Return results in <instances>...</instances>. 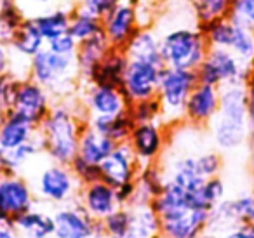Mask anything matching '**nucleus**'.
<instances>
[{
  "mask_svg": "<svg viewBox=\"0 0 254 238\" xmlns=\"http://www.w3.org/2000/svg\"><path fill=\"white\" fill-rule=\"evenodd\" d=\"M160 235L164 238H198L209 224V210L181 209L160 217Z\"/></svg>",
  "mask_w": 254,
  "mask_h": 238,
  "instance_id": "nucleus-17",
  "label": "nucleus"
},
{
  "mask_svg": "<svg viewBox=\"0 0 254 238\" xmlns=\"http://www.w3.org/2000/svg\"><path fill=\"white\" fill-rule=\"evenodd\" d=\"M49 238H54V237H49Z\"/></svg>",
  "mask_w": 254,
  "mask_h": 238,
  "instance_id": "nucleus-55",
  "label": "nucleus"
},
{
  "mask_svg": "<svg viewBox=\"0 0 254 238\" xmlns=\"http://www.w3.org/2000/svg\"><path fill=\"white\" fill-rule=\"evenodd\" d=\"M28 4H32L33 7H39L40 12L42 11H47V9H51V5H54L58 2V0H26Z\"/></svg>",
  "mask_w": 254,
  "mask_h": 238,
  "instance_id": "nucleus-50",
  "label": "nucleus"
},
{
  "mask_svg": "<svg viewBox=\"0 0 254 238\" xmlns=\"http://www.w3.org/2000/svg\"><path fill=\"white\" fill-rule=\"evenodd\" d=\"M219 110V87L198 82L185 106L183 122L191 127H209Z\"/></svg>",
  "mask_w": 254,
  "mask_h": 238,
  "instance_id": "nucleus-16",
  "label": "nucleus"
},
{
  "mask_svg": "<svg viewBox=\"0 0 254 238\" xmlns=\"http://www.w3.org/2000/svg\"><path fill=\"white\" fill-rule=\"evenodd\" d=\"M247 87V120H249V139H254V73L246 84Z\"/></svg>",
  "mask_w": 254,
  "mask_h": 238,
  "instance_id": "nucleus-46",
  "label": "nucleus"
},
{
  "mask_svg": "<svg viewBox=\"0 0 254 238\" xmlns=\"http://www.w3.org/2000/svg\"><path fill=\"white\" fill-rule=\"evenodd\" d=\"M119 2L120 0H78L77 7H80V9H84V11H89V12H92V14L103 18V16H105L110 9L115 7Z\"/></svg>",
  "mask_w": 254,
  "mask_h": 238,
  "instance_id": "nucleus-44",
  "label": "nucleus"
},
{
  "mask_svg": "<svg viewBox=\"0 0 254 238\" xmlns=\"http://www.w3.org/2000/svg\"><path fill=\"white\" fill-rule=\"evenodd\" d=\"M68 32H70V35L77 42H84V40L91 39V37L103 32V18L75 5L73 11H71L70 30Z\"/></svg>",
  "mask_w": 254,
  "mask_h": 238,
  "instance_id": "nucleus-31",
  "label": "nucleus"
},
{
  "mask_svg": "<svg viewBox=\"0 0 254 238\" xmlns=\"http://www.w3.org/2000/svg\"><path fill=\"white\" fill-rule=\"evenodd\" d=\"M110 49H112V44L106 39L105 32L98 33V35L91 37L84 42H78L75 58H77L78 73H80V84H85L89 80L92 70L98 66V63L105 58V54Z\"/></svg>",
  "mask_w": 254,
  "mask_h": 238,
  "instance_id": "nucleus-23",
  "label": "nucleus"
},
{
  "mask_svg": "<svg viewBox=\"0 0 254 238\" xmlns=\"http://www.w3.org/2000/svg\"><path fill=\"white\" fill-rule=\"evenodd\" d=\"M115 191H117V200H119V205L120 207H129V205H132V203H134L136 191H138V184H136V181L126 182V184L115 188Z\"/></svg>",
  "mask_w": 254,
  "mask_h": 238,
  "instance_id": "nucleus-45",
  "label": "nucleus"
},
{
  "mask_svg": "<svg viewBox=\"0 0 254 238\" xmlns=\"http://www.w3.org/2000/svg\"><path fill=\"white\" fill-rule=\"evenodd\" d=\"M228 18L239 25L254 30V0H232Z\"/></svg>",
  "mask_w": 254,
  "mask_h": 238,
  "instance_id": "nucleus-40",
  "label": "nucleus"
},
{
  "mask_svg": "<svg viewBox=\"0 0 254 238\" xmlns=\"http://www.w3.org/2000/svg\"><path fill=\"white\" fill-rule=\"evenodd\" d=\"M167 182L166 169L160 165V162L150 165H143L141 171L136 179L138 184V191H136L134 203H152L155 196L162 193Z\"/></svg>",
  "mask_w": 254,
  "mask_h": 238,
  "instance_id": "nucleus-29",
  "label": "nucleus"
},
{
  "mask_svg": "<svg viewBox=\"0 0 254 238\" xmlns=\"http://www.w3.org/2000/svg\"><path fill=\"white\" fill-rule=\"evenodd\" d=\"M230 202L240 224H254V193H244L230 198Z\"/></svg>",
  "mask_w": 254,
  "mask_h": 238,
  "instance_id": "nucleus-41",
  "label": "nucleus"
},
{
  "mask_svg": "<svg viewBox=\"0 0 254 238\" xmlns=\"http://www.w3.org/2000/svg\"><path fill=\"white\" fill-rule=\"evenodd\" d=\"M37 196L32 182L21 174L0 172V217L14 219L19 214L33 209Z\"/></svg>",
  "mask_w": 254,
  "mask_h": 238,
  "instance_id": "nucleus-11",
  "label": "nucleus"
},
{
  "mask_svg": "<svg viewBox=\"0 0 254 238\" xmlns=\"http://www.w3.org/2000/svg\"><path fill=\"white\" fill-rule=\"evenodd\" d=\"M155 238H164V237H162V235H159V237H155Z\"/></svg>",
  "mask_w": 254,
  "mask_h": 238,
  "instance_id": "nucleus-54",
  "label": "nucleus"
},
{
  "mask_svg": "<svg viewBox=\"0 0 254 238\" xmlns=\"http://www.w3.org/2000/svg\"><path fill=\"white\" fill-rule=\"evenodd\" d=\"M32 186L37 198L53 205H64L75 200L82 188L78 179L71 172L70 165L58 164L53 160L37 174V179Z\"/></svg>",
  "mask_w": 254,
  "mask_h": 238,
  "instance_id": "nucleus-7",
  "label": "nucleus"
},
{
  "mask_svg": "<svg viewBox=\"0 0 254 238\" xmlns=\"http://www.w3.org/2000/svg\"><path fill=\"white\" fill-rule=\"evenodd\" d=\"M0 238H21L14 228V221L0 217Z\"/></svg>",
  "mask_w": 254,
  "mask_h": 238,
  "instance_id": "nucleus-49",
  "label": "nucleus"
},
{
  "mask_svg": "<svg viewBox=\"0 0 254 238\" xmlns=\"http://www.w3.org/2000/svg\"><path fill=\"white\" fill-rule=\"evenodd\" d=\"M129 115L132 117L136 123L148 122H162V106L159 98L141 99L129 105Z\"/></svg>",
  "mask_w": 254,
  "mask_h": 238,
  "instance_id": "nucleus-36",
  "label": "nucleus"
},
{
  "mask_svg": "<svg viewBox=\"0 0 254 238\" xmlns=\"http://www.w3.org/2000/svg\"><path fill=\"white\" fill-rule=\"evenodd\" d=\"M204 37L207 39L209 47H223V49H230V44L233 39V32H235V23L230 18H219L212 19V21L202 23L197 25Z\"/></svg>",
  "mask_w": 254,
  "mask_h": 238,
  "instance_id": "nucleus-33",
  "label": "nucleus"
},
{
  "mask_svg": "<svg viewBox=\"0 0 254 238\" xmlns=\"http://www.w3.org/2000/svg\"><path fill=\"white\" fill-rule=\"evenodd\" d=\"M28 77L47 89L54 101L71 98L80 85L77 58L56 54L47 47L30 60Z\"/></svg>",
  "mask_w": 254,
  "mask_h": 238,
  "instance_id": "nucleus-3",
  "label": "nucleus"
},
{
  "mask_svg": "<svg viewBox=\"0 0 254 238\" xmlns=\"http://www.w3.org/2000/svg\"><path fill=\"white\" fill-rule=\"evenodd\" d=\"M80 85H84L80 105L87 119L99 115H120V113L129 110V101L120 89L98 84Z\"/></svg>",
  "mask_w": 254,
  "mask_h": 238,
  "instance_id": "nucleus-15",
  "label": "nucleus"
},
{
  "mask_svg": "<svg viewBox=\"0 0 254 238\" xmlns=\"http://www.w3.org/2000/svg\"><path fill=\"white\" fill-rule=\"evenodd\" d=\"M200 191H202L204 200L207 202V205L211 207V209L216 205V203H219L221 200L226 198V186H225V181L221 179V176H214V178L205 179Z\"/></svg>",
  "mask_w": 254,
  "mask_h": 238,
  "instance_id": "nucleus-42",
  "label": "nucleus"
},
{
  "mask_svg": "<svg viewBox=\"0 0 254 238\" xmlns=\"http://www.w3.org/2000/svg\"><path fill=\"white\" fill-rule=\"evenodd\" d=\"M221 238H254V224H239L221 235Z\"/></svg>",
  "mask_w": 254,
  "mask_h": 238,
  "instance_id": "nucleus-47",
  "label": "nucleus"
},
{
  "mask_svg": "<svg viewBox=\"0 0 254 238\" xmlns=\"http://www.w3.org/2000/svg\"><path fill=\"white\" fill-rule=\"evenodd\" d=\"M14 228L21 238H49L54 237L53 212L39 209H30L14 217Z\"/></svg>",
  "mask_w": 254,
  "mask_h": 238,
  "instance_id": "nucleus-25",
  "label": "nucleus"
},
{
  "mask_svg": "<svg viewBox=\"0 0 254 238\" xmlns=\"http://www.w3.org/2000/svg\"><path fill=\"white\" fill-rule=\"evenodd\" d=\"M198 84V77L195 70H180V68L166 66L160 75V84L157 98L162 106V123L183 122L185 106L190 98L191 91Z\"/></svg>",
  "mask_w": 254,
  "mask_h": 238,
  "instance_id": "nucleus-5",
  "label": "nucleus"
},
{
  "mask_svg": "<svg viewBox=\"0 0 254 238\" xmlns=\"http://www.w3.org/2000/svg\"><path fill=\"white\" fill-rule=\"evenodd\" d=\"M44 153V144L40 132L37 134L25 144L12 150H0V172L2 174H21L23 167L28 165L37 155Z\"/></svg>",
  "mask_w": 254,
  "mask_h": 238,
  "instance_id": "nucleus-24",
  "label": "nucleus"
},
{
  "mask_svg": "<svg viewBox=\"0 0 254 238\" xmlns=\"http://www.w3.org/2000/svg\"><path fill=\"white\" fill-rule=\"evenodd\" d=\"M198 238H221V235L214 233V231H209V230H205L204 233H202Z\"/></svg>",
  "mask_w": 254,
  "mask_h": 238,
  "instance_id": "nucleus-51",
  "label": "nucleus"
},
{
  "mask_svg": "<svg viewBox=\"0 0 254 238\" xmlns=\"http://www.w3.org/2000/svg\"><path fill=\"white\" fill-rule=\"evenodd\" d=\"M211 137L219 151H235L249 139L246 84H226L219 87L218 115L209 123Z\"/></svg>",
  "mask_w": 254,
  "mask_h": 238,
  "instance_id": "nucleus-2",
  "label": "nucleus"
},
{
  "mask_svg": "<svg viewBox=\"0 0 254 238\" xmlns=\"http://www.w3.org/2000/svg\"><path fill=\"white\" fill-rule=\"evenodd\" d=\"M98 238H122V237H113V235H106V233H101Z\"/></svg>",
  "mask_w": 254,
  "mask_h": 238,
  "instance_id": "nucleus-52",
  "label": "nucleus"
},
{
  "mask_svg": "<svg viewBox=\"0 0 254 238\" xmlns=\"http://www.w3.org/2000/svg\"><path fill=\"white\" fill-rule=\"evenodd\" d=\"M44 47H46V39L40 33L33 18H26L21 26L12 33V39L9 42L12 58H19L23 61H30Z\"/></svg>",
  "mask_w": 254,
  "mask_h": 238,
  "instance_id": "nucleus-21",
  "label": "nucleus"
},
{
  "mask_svg": "<svg viewBox=\"0 0 254 238\" xmlns=\"http://www.w3.org/2000/svg\"><path fill=\"white\" fill-rule=\"evenodd\" d=\"M183 2H187L188 5H195L197 2H200V0H183Z\"/></svg>",
  "mask_w": 254,
  "mask_h": 238,
  "instance_id": "nucleus-53",
  "label": "nucleus"
},
{
  "mask_svg": "<svg viewBox=\"0 0 254 238\" xmlns=\"http://www.w3.org/2000/svg\"><path fill=\"white\" fill-rule=\"evenodd\" d=\"M127 63H129V58L124 53V49L112 47L105 54V58L98 63V66L92 70L91 77H89V80L85 84L110 85V87L122 89Z\"/></svg>",
  "mask_w": 254,
  "mask_h": 238,
  "instance_id": "nucleus-19",
  "label": "nucleus"
},
{
  "mask_svg": "<svg viewBox=\"0 0 254 238\" xmlns=\"http://www.w3.org/2000/svg\"><path fill=\"white\" fill-rule=\"evenodd\" d=\"M73 9L68 7H54L42 11L33 16V21L39 26L40 33L44 35L46 42L54 40L56 37L63 35L70 30V18Z\"/></svg>",
  "mask_w": 254,
  "mask_h": 238,
  "instance_id": "nucleus-30",
  "label": "nucleus"
},
{
  "mask_svg": "<svg viewBox=\"0 0 254 238\" xmlns=\"http://www.w3.org/2000/svg\"><path fill=\"white\" fill-rule=\"evenodd\" d=\"M53 217L54 238H98L103 233L101 221L89 216L77 198L58 205Z\"/></svg>",
  "mask_w": 254,
  "mask_h": 238,
  "instance_id": "nucleus-8",
  "label": "nucleus"
},
{
  "mask_svg": "<svg viewBox=\"0 0 254 238\" xmlns=\"http://www.w3.org/2000/svg\"><path fill=\"white\" fill-rule=\"evenodd\" d=\"M115 146V141L85 123L84 130L80 134V141H78V155L84 160L91 162L94 165H99L112 153Z\"/></svg>",
  "mask_w": 254,
  "mask_h": 238,
  "instance_id": "nucleus-28",
  "label": "nucleus"
},
{
  "mask_svg": "<svg viewBox=\"0 0 254 238\" xmlns=\"http://www.w3.org/2000/svg\"><path fill=\"white\" fill-rule=\"evenodd\" d=\"M195 160H197V169L202 178L209 179V178H214V176L221 174L223 157H221V153H219V150L202 151V153L195 155Z\"/></svg>",
  "mask_w": 254,
  "mask_h": 238,
  "instance_id": "nucleus-38",
  "label": "nucleus"
},
{
  "mask_svg": "<svg viewBox=\"0 0 254 238\" xmlns=\"http://www.w3.org/2000/svg\"><path fill=\"white\" fill-rule=\"evenodd\" d=\"M77 200L84 207L85 212L91 217H94L96 221H103L113 210H117L120 207L119 200H117L115 188L110 186L108 182H105L103 179L82 186Z\"/></svg>",
  "mask_w": 254,
  "mask_h": 238,
  "instance_id": "nucleus-18",
  "label": "nucleus"
},
{
  "mask_svg": "<svg viewBox=\"0 0 254 238\" xmlns=\"http://www.w3.org/2000/svg\"><path fill=\"white\" fill-rule=\"evenodd\" d=\"M53 105V96L47 92V89H44L30 77L19 78L18 91H16V98L12 103V112L39 127L49 115Z\"/></svg>",
  "mask_w": 254,
  "mask_h": 238,
  "instance_id": "nucleus-12",
  "label": "nucleus"
},
{
  "mask_svg": "<svg viewBox=\"0 0 254 238\" xmlns=\"http://www.w3.org/2000/svg\"><path fill=\"white\" fill-rule=\"evenodd\" d=\"M195 71L200 84L223 87L226 84H247L254 73V68L253 64L242 63L232 51L211 47L205 60Z\"/></svg>",
  "mask_w": 254,
  "mask_h": 238,
  "instance_id": "nucleus-6",
  "label": "nucleus"
},
{
  "mask_svg": "<svg viewBox=\"0 0 254 238\" xmlns=\"http://www.w3.org/2000/svg\"><path fill=\"white\" fill-rule=\"evenodd\" d=\"M124 53L127 54L129 60L146 61V63H153L162 68L166 66L162 53H160V35L150 26H141L134 33V37L126 44Z\"/></svg>",
  "mask_w": 254,
  "mask_h": 238,
  "instance_id": "nucleus-20",
  "label": "nucleus"
},
{
  "mask_svg": "<svg viewBox=\"0 0 254 238\" xmlns=\"http://www.w3.org/2000/svg\"><path fill=\"white\" fill-rule=\"evenodd\" d=\"M37 130L39 127H35L12 110L4 113L0 119V150H12L21 146L35 136Z\"/></svg>",
  "mask_w": 254,
  "mask_h": 238,
  "instance_id": "nucleus-22",
  "label": "nucleus"
},
{
  "mask_svg": "<svg viewBox=\"0 0 254 238\" xmlns=\"http://www.w3.org/2000/svg\"><path fill=\"white\" fill-rule=\"evenodd\" d=\"M101 226L103 233L126 238L129 226H131V209L129 207H119L108 217L101 221Z\"/></svg>",
  "mask_w": 254,
  "mask_h": 238,
  "instance_id": "nucleus-37",
  "label": "nucleus"
},
{
  "mask_svg": "<svg viewBox=\"0 0 254 238\" xmlns=\"http://www.w3.org/2000/svg\"><path fill=\"white\" fill-rule=\"evenodd\" d=\"M87 125H91L92 129H96L98 132L108 136L110 139H113L117 144H119V143L129 141L136 122L132 120V117L129 115V110H127V112L120 113V115L89 117Z\"/></svg>",
  "mask_w": 254,
  "mask_h": 238,
  "instance_id": "nucleus-27",
  "label": "nucleus"
},
{
  "mask_svg": "<svg viewBox=\"0 0 254 238\" xmlns=\"http://www.w3.org/2000/svg\"><path fill=\"white\" fill-rule=\"evenodd\" d=\"M235 23V21H233ZM242 63L251 64L254 61V30L235 23V32L230 44V49Z\"/></svg>",
  "mask_w": 254,
  "mask_h": 238,
  "instance_id": "nucleus-34",
  "label": "nucleus"
},
{
  "mask_svg": "<svg viewBox=\"0 0 254 238\" xmlns=\"http://www.w3.org/2000/svg\"><path fill=\"white\" fill-rule=\"evenodd\" d=\"M11 49L7 44L0 42V77L11 71Z\"/></svg>",
  "mask_w": 254,
  "mask_h": 238,
  "instance_id": "nucleus-48",
  "label": "nucleus"
},
{
  "mask_svg": "<svg viewBox=\"0 0 254 238\" xmlns=\"http://www.w3.org/2000/svg\"><path fill=\"white\" fill-rule=\"evenodd\" d=\"M209 44L197 25L178 26L160 35V53L166 66L197 70L209 53Z\"/></svg>",
  "mask_w": 254,
  "mask_h": 238,
  "instance_id": "nucleus-4",
  "label": "nucleus"
},
{
  "mask_svg": "<svg viewBox=\"0 0 254 238\" xmlns=\"http://www.w3.org/2000/svg\"><path fill=\"white\" fill-rule=\"evenodd\" d=\"M28 18L19 0H0V42L9 46L12 33Z\"/></svg>",
  "mask_w": 254,
  "mask_h": 238,
  "instance_id": "nucleus-32",
  "label": "nucleus"
},
{
  "mask_svg": "<svg viewBox=\"0 0 254 238\" xmlns=\"http://www.w3.org/2000/svg\"><path fill=\"white\" fill-rule=\"evenodd\" d=\"M131 226L126 238H155L160 235V216L155 212L152 203H132Z\"/></svg>",
  "mask_w": 254,
  "mask_h": 238,
  "instance_id": "nucleus-26",
  "label": "nucleus"
},
{
  "mask_svg": "<svg viewBox=\"0 0 254 238\" xmlns=\"http://www.w3.org/2000/svg\"><path fill=\"white\" fill-rule=\"evenodd\" d=\"M141 28L138 0H120L113 9L103 16V32L112 47L124 49L126 44Z\"/></svg>",
  "mask_w": 254,
  "mask_h": 238,
  "instance_id": "nucleus-10",
  "label": "nucleus"
},
{
  "mask_svg": "<svg viewBox=\"0 0 254 238\" xmlns=\"http://www.w3.org/2000/svg\"><path fill=\"white\" fill-rule=\"evenodd\" d=\"M70 169L71 172L75 174V178L78 179L82 186L84 184H89V182H94V181H99L101 179V171H99V165H94L91 162L84 160L80 155L73 158L70 162Z\"/></svg>",
  "mask_w": 254,
  "mask_h": 238,
  "instance_id": "nucleus-39",
  "label": "nucleus"
},
{
  "mask_svg": "<svg viewBox=\"0 0 254 238\" xmlns=\"http://www.w3.org/2000/svg\"><path fill=\"white\" fill-rule=\"evenodd\" d=\"M85 123L87 115L80 103L77 105L71 98L54 101L49 115L39 125L47 158L58 164L70 165V162L78 155V141Z\"/></svg>",
  "mask_w": 254,
  "mask_h": 238,
  "instance_id": "nucleus-1",
  "label": "nucleus"
},
{
  "mask_svg": "<svg viewBox=\"0 0 254 238\" xmlns=\"http://www.w3.org/2000/svg\"><path fill=\"white\" fill-rule=\"evenodd\" d=\"M99 171H101V179L108 182L113 188L126 184L138 179V174L141 171V164L136 158L134 151H132L131 144L119 143L113 151L99 164Z\"/></svg>",
  "mask_w": 254,
  "mask_h": 238,
  "instance_id": "nucleus-14",
  "label": "nucleus"
},
{
  "mask_svg": "<svg viewBox=\"0 0 254 238\" xmlns=\"http://www.w3.org/2000/svg\"><path fill=\"white\" fill-rule=\"evenodd\" d=\"M46 47L49 51L56 54H64V56H75L78 49V42L70 35V32L63 33V35L56 37L54 40H49L46 42Z\"/></svg>",
  "mask_w": 254,
  "mask_h": 238,
  "instance_id": "nucleus-43",
  "label": "nucleus"
},
{
  "mask_svg": "<svg viewBox=\"0 0 254 238\" xmlns=\"http://www.w3.org/2000/svg\"><path fill=\"white\" fill-rule=\"evenodd\" d=\"M164 68L153 63H146V61L129 60L126 73H124L122 89H120L129 101V105L141 101V99L157 98L160 75H162Z\"/></svg>",
  "mask_w": 254,
  "mask_h": 238,
  "instance_id": "nucleus-9",
  "label": "nucleus"
},
{
  "mask_svg": "<svg viewBox=\"0 0 254 238\" xmlns=\"http://www.w3.org/2000/svg\"><path fill=\"white\" fill-rule=\"evenodd\" d=\"M232 9V0H200L191 5L197 25L212 21V19L228 18Z\"/></svg>",
  "mask_w": 254,
  "mask_h": 238,
  "instance_id": "nucleus-35",
  "label": "nucleus"
},
{
  "mask_svg": "<svg viewBox=\"0 0 254 238\" xmlns=\"http://www.w3.org/2000/svg\"><path fill=\"white\" fill-rule=\"evenodd\" d=\"M127 143L131 144L141 167L143 165L157 164V162H160L164 151H166V125L162 122L136 123Z\"/></svg>",
  "mask_w": 254,
  "mask_h": 238,
  "instance_id": "nucleus-13",
  "label": "nucleus"
}]
</instances>
